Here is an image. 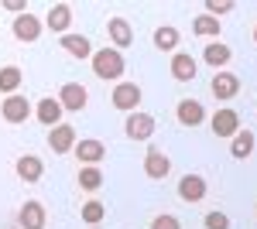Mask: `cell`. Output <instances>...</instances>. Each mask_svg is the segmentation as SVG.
<instances>
[{
    "label": "cell",
    "instance_id": "603a6c76",
    "mask_svg": "<svg viewBox=\"0 0 257 229\" xmlns=\"http://www.w3.org/2000/svg\"><path fill=\"white\" fill-rule=\"evenodd\" d=\"M21 82H24V72H21L18 65H4V69H0V93L14 96L21 89Z\"/></svg>",
    "mask_w": 257,
    "mask_h": 229
},
{
    "label": "cell",
    "instance_id": "d6a6232c",
    "mask_svg": "<svg viewBox=\"0 0 257 229\" xmlns=\"http://www.w3.org/2000/svg\"><path fill=\"white\" fill-rule=\"evenodd\" d=\"M89 229H99V226H89Z\"/></svg>",
    "mask_w": 257,
    "mask_h": 229
},
{
    "label": "cell",
    "instance_id": "d4e9b609",
    "mask_svg": "<svg viewBox=\"0 0 257 229\" xmlns=\"http://www.w3.org/2000/svg\"><path fill=\"white\" fill-rule=\"evenodd\" d=\"M192 35H199V38H216L219 41V18L199 14V18L192 21Z\"/></svg>",
    "mask_w": 257,
    "mask_h": 229
},
{
    "label": "cell",
    "instance_id": "ffe728a7",
    "mask_svg": "<svg viewBox=\"0 0 257 229\" xmlns=\"http://www.w3.org/2000/svg\"><path fill=\"white\" fill-rule=\"evenodd\" d=\"M59 45H62V52H69L72 58H93V41L86 38V35H62L59 38Z\"/></svg>",
    "mask_w": 257,
    "mask_h": 229
},
{
    "label": "cell",
    "instance_id": "2e32d148",
    "mask_svg": "<svg viewBox=\"0 0 257 229\" xmlns=\"http://www.w3.org/2000/svg\"><path fill=\"white\" fill-rule=\"evenodd\" d=\"M175 116L182 127H199L202 120H206V106L199 103V99H182L175 106Z\"/></svg>",
    "mask_w": 257,
    "mask_h": 229
},
{
    "label": "cell",
    "instance_id": "7c38bea8",
    "mask_svg": "<svg viewBox=\"0 0 257 229\" xmlns=\"http://www.w3.org/2000/svg\"><path fill=\"white\" fill-rule=\"evenodd\" d=\"M206 178L202 174H185L182 181H178V198L182 202H189V205H196V202H202L206 198Z\"/></svg>",
    "mask_w": 257,
    "mask_h": 229
},
{
    "label": "cell",
    "instance_id": "5bb4252c",
    "mask_svg": "<svg viewBox=\"0 0 257 229\" xmlns=\"http://www.w3.org/2000/svg\"><path fill=\"white\" fill-rule=\"evenodd\" d=\"M69 24H72V7H69V4H55V7H48V14H45V28H48V31H55V35H69Z\"/></svg>",
    "mask_w": 257,
    "mask_h": 229
},
{
    "label": "cell",
    "instance_id": "6da1fadb",
    "mask_svg": "<svg viewBox=\"0 0 257 229\" xmlns=\"http://www.w3.org/2000/svg\"><path fill=\"white\" fill-rule=\"evenodd\" d=\"M93 72H96V79H113V82H123V72H127V58H123V52H117V48H99V52H93Z\"/></svg>",
    "mask_w": 257,
    "mask_h": 229
},
{
    "label": "cell",
    "instance_id": "5b68a950",
    "mask_svg": "<svg viewBox=\"0 0 257 229\" xmlns=\"http://www.w3.org/2000/svg\"><path fill=\"white\" fill-rule=\"evenodd\" d=\"M209 127H213V134H216V137L233 140V137L240 134V113H237V110H230V106H223V110H216V113H213Z\"/></svg>",
    "mask_w": 257,
    "mask_h": 229
},
{
    "label": "cell",
    "instance_id": "8992f818",
    "mask_svg": "<svg viewBox=\"0 0 257 229\" xmlns=\"http://www.w3.org/2000/svg\"><path fill=\"white\" fill-rule=\"evenodd\" d=\"M31 113H35V106L28 103V96H4V103H0V116L7 123H28Z\"/></svg>",
    "mask_w": 257,
    "mask_h": 229
},
{
    "label": "cell",
    "instance_id": "1f68e13d",
    "mask_svg": "<svg viewBox=\"0 0 257 229\" xmlns=\"http://www.w3.org/2000/svg\"><path fill=\"white\" fill-rule=\"evenodd\" d=\"M254 45H257V28H254Z\"/></svg>",
    "mask_w": 257,
    "mask_h": 229
},
{
    "label": "cell",
    "instance_id": "ac0fdd59",
    "mask_svg": "<svg viewBox=\"0 0 257 229\" xmlns=\"http://www.w3.org/2000/svg\"><path fill=\"white\" fill-rule=\"evenodd\" d=\"M168 69H172V79H175V82H192L196 72H199V69H196V58L189 55V52H175Z\"/></svg>",
    "mask_w": 257,
    "mask_h": 229
},
{
    "label": "cell",
    "instance_id": "7a4b0ae2",
    "mask_svg": "<svg viewBox=\"0 0 257 229\" xmlns=\"http://www.w3.org/2000/svg\"><path fill=\"white\" fill-rule=\"evenodd\" d=\"M55 99L62 103V110H69V113H82L86 103H89V93H86L82 82H62V89L55 93Z\"/></svg>",
    "mask_w": 257,
    "mask_h": 229
},
{
    "label": "cell",
    "instance_id": "52a82bcc",
    "mask_svg": "<svg viewBox=\"0 0 257 229\" xmlns=\"http://www.w3.org/2000/svg\"><path fill=\"white\" fill-rule=\"evenodd\" d=\"M144 174L155 178V181L168 178V174H172V157L161 151V147H148V151H144Z\"/></svg>",
    "mask_w": 257,
    "mask_h": 229
},
{
    "label": "cell",
    "instance_id": "4dcf8cb0",
    "mask_svg": "<svg viewBox=\"0 0 257 229\" xmlns=\"http://www.w3.org/2000/svg\"><path fill=\"white\" fill-rule=\"evenodd\" d=\"M4 7H7V11H14V14H24V11H28V4H24V0H4Z\"/></svg>",
    "mask_w": 257,
    "mask_h": 229
},
{
    "label": "cell",
    "instance_id": "9a60e30c",
    "mask_svg": "<svg viewBox=\"0 0 257 229\" xmlns=\"http://www.w3.org/2000/svg\"><path fill=\"white\" fill-rule=\"evenodd\" d=\"M62 113H65V110H62V103L55 99V96H45L38 106H35V116H38V123H45L48 130L62 123Z\"/></svg>",
    "mask_w": 257,
    "mask_h": 229
},
{
    "label": "cell",
    "instance_id": "484cf974",
    "mask_svg": "<svg viewBox=\"0 0 257 229\" xmlns=\"http://www.w3.org/2000/svg\"><path fill=\"white\" fill-rule=\"evenodd\" d=\"M79 185L86 191H96L103 185V171H99L96 164H89V168H79Z\"/></svg>",
    "mask_w": 257,
    "mask_h": 229
},
{
    "label": "cell",
    "instance_id": "d6986e66",
    "mask_svg": "<svg viewBox=\"0 0 257 229\" xmlns=\"http://www.w3.org/2000/svg\"><path fill=\"white\" fill-rule=\"evenodd\" d=\"M209 86H213V96H216V99H223V103H226V99H233V96L240 93V79L233 76V72H226V69H223V72H216Z\"/></svg>",
    "mask_w": 257,
    "mask_h": 229
},
{
    "label": "cell",
    "instance_id": "8fae6325",
    "mask_svg": "<svg viewBox=\"0 0 257 229\" xmlns=\"http://www.w3.org/2000/svg\"><path fill=\"white\" fill-rule=\"evenodd\" d=\"M106 35H110V48L123 52V48L134 41V28H131V21H127V18H110V21H106Z\"/></svg>",
    "mask_w": 257,
    "mask_h": 229
},
{
    "label": "cell",
    "instance_id": "f1b7e54d",
    "mask_svg": "<svg viewBox=\"0 0 257 229\" xmlns=\"http://www.w3.org/2000/svg\"><path fill=\"white\" fill-rule=\"evenodd\" d=\"M151 229H182V222H178L172 212H165V215H155L151 219Z\"/></svg>",
    "mask_w": 257,
    "mask_h": 229
},
{
    "label": "cell",
    "instance_id": "4316f807",
    "mask_svg": "<svg viewBox=\"0 0 257 229\" xmlns=\"http://www.w3.org/2000/svg\"><path fill=\"white\" fill-rule=\"evenodd\" d=\"M103 215H106V205L96 202V198L82 205V222H86V226H99V222H103Z\"/></svg>",
    "mask_w": 257,
    "mask_h": 229
},
{
    "label": "cell",
    "instance_id": "277c9868",
    "mask_svg": "<svg viewBox=\"0 0 257 229\" xmlns=\"http://www.w3.org/2000/svg\"><path fill=\"white\" fill-rule=\"evenodd\" d=\"M155 130H158V123H155L151 113H141L138 110V113H127V120H123V134L131 140H151Z\"/></svg>",
    "mask_w": 257,
    "mask_h": 229
},
{
    "label": "cell",
    "instance_id": "f546056e",
    "mask_svg": "<svg viewBox=\"0 0 257 229\" xmlns=\"http://www.w3.org/2000/svg\"><path fill=\"white\" fill-rule=\"evenodd\" d=\"M206 11H209V18L230 14V11H233V0H206Z\"/></svg>",
    "mask_w": 257,
    "mask_h": 229
},
{
    "label": "cell",
    "instance_id": "83f0119b",
    "mask_svg": "<svg viewBox=\"0 0 257 229\" xmlns=\"http://www.w3.org/2000/svg\"><path fill=\"white\" fill-rule=\"evenodd\" d=\"M202 226L206 229H230V215H223V212H206Z\"/></svg>",
    "mask_w": 257,
    "mask_h": 229
},
{
    "label": "cell",
    "instance_id": "30bf717a",
    "mask_svg": "<svg viewBox=\"0 0 257 229\" xmlns=\"http://www.w3.org/2000/svg\"><path fill=\"white\" fill-rule=\"evenodd\" d=\"M14 171H18L21 181L35 185V181H41V174H45V161H41L38 154H21L18 161H14Z\"/></svg>",
    "mask_w": 257,
    "mask_h": 229
},
{
    "label": "cell",
    "instance_id": "3957f363",
    "mask_svg": "<svg viewBox=\"0 0 257 229\" xmlns=\"http://www.w3.org/2000/svg\"><path fill=\"white\" fill-rule=\"evenodd\" d=\"M110 103L117 106L120 113H138L141 106V86L138 82H117L113 93H110Z\"/></svg>",
    "mask_w": 257,
    "mask_h": 229
},
{
    "label": "cell",
    "instance_id": "4fadbf2b",
    "mask_svg": "<svg viewBox=\"0 0 257 229\" xmlns=\"http://www.w3.org/2000/svg\"><path fill=\"white\" fill-rule=\"evenodd\" d=\"M48 147L55 154H72V147H76V130H72V123L52 127V130H48Z\"/></svg>",
    "mask_w": 257,
    "mask_h": 229
},
{
    "label": "cell",
    "instance_id": "7402d4cb",
    "mask_svg": "<svg viewBox=\"0 0 257 229\" xmlns=\"http://www.w3.org/2000/svg\"><path fill=\"white\" fill-rule=\"evenodd\" d=\"M230 154H233L237 161H247V157L254 154V130H243V127H240V134L233 137V144H230Z\"/></svg>",
    "mask_w": 257,
    "mask_h": 229
},
{
    "label": "cell",
    "instance_id": "ba28073f",
    "mask_svg": "<svg viewBox=\"0 0 257 229\" xmlns=\"http://www.w3.org/2000/svg\"><path fill=\"white\" fill-rule=\"evenodd\" d=\"M72 154L79 157V168H89V164H99L106 157V147H103V140H96V137H82V140H76Z\"/></svg>",
    "mask_w": 257,
    "mask_h": 229
},
{
    "label": "cell",
    "instance_id": "cb8c5ba5",
    "mask_svg": "<svg viewBox=\"0 0 257 229\" xmlns=\"http://www.w3.org/2000/svg\"><path fill=\"white\" fill-rule=\"evenodd\" d=\"M178 28H172V24H161L158 31H155V48H161V52H175L178 48Z\"/></svg>",
    "mask_w": 257,
    "mask_h": 229
},
{
    "label": "cell",
    "instance_id": "44dd1931",
    "mask_svg": "<svg viewBox=\"0 0 257 229\" xmlns=\"http://www.w3.org/2000/svg\"><path fill=\"white\" fill-rule=\"evenodd\" d=\"M202 58H206V65H213L216 72H223V65L233 58V52H230V45H226V41H209V45H206V52H202Z\"/></svg>",
    "mask_w": 257,
    "mask_h": 229
},
{
    "label": "cell",
    "instance_id": "e0dca14e",
    "mask_svg": "<svg viewBox=\"0 0 257 229\" xmlns=\"http://www.w3.org/2000/svg\"><path fill=\"white\" fill-rule=\"evenodd\" d=\"M45 205L41 202H24L18 209V226L21 229H45Z\"/></svg>",
    "mask_w": 257,
    "mask_h": 229
},
{
    "label": "cell",
    "instance_id": "9c48e42d",
    "mask_svg": "<svg viewBox=\"0 0 257 229\" xmlns=\"http://www.w3.org/2000/svg\"><path fill=\"white\" fill-rule=\"evenodd\" d=\"M41 28H45V24H41V21L35 18V14H28V11H24V14H18V18H14V24H11L14 38L24 41V45L38 41V38H41Z\"/></svg>",
    "mask_w": 257,
    "mask_h": 229
}]
</instances>
